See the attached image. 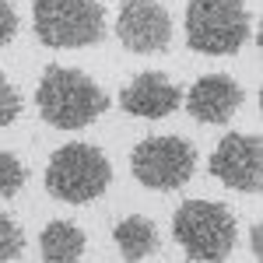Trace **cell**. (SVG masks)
<instances>
[{
  "mask_svg": "<svg viewBox=\"0 0 263 263\" xmlns=\"http://www.w3.org/2000/svg\"><path fill=\"white\" fill-rule=\"evenodd\" d=\"M39 116L57 130H81L109 109V95L74 67H46L35 88Z\"/></svg>",
  "mask_w": 263,
  "mask_h": 263,
  "instance_id": "1",
  "label": "cell"
},
{
  "mask_svg": "<svg viewBox=\"0 0 263 263\" xmlns=\"http://www.w3.org/2000/svg\"><path fill=\"white\" fill-rule=\"evenodd\" d=\"M172 235L176 242L186 249L190 260H203V263H218L228 260L239 228L232 211L218 200H186L172 218Z\"/></svg>",
  "mask_w": 263,
  "mask_h": 263,
  "instance_id": "2",
  "label": "cell"
},
{
  "mask_svg": "<svg viewBox=\"0 0 263 263\" xmlns=\"http://www.w3.org/2000/svg\"><path fill=\"white\" fill-rule=\"evenodd\" d=\"M249 11L242 0H190L186 46L203 57H232L249 39Z\"/></svg>",
  "mask_w": 263,
  "mask_h": 263,
  "instance_id": "3",
  "label": "cell"
},
{
  "mask_svg": "<svg viewBox=\"0 0 263 263\" xmlns=\"http://www.w3.org/2000/svg\"><path fill=\"white\" fill-rule=\"evenodd\" d=\"M32 25L49 49H84L105 39V7L99 0H35Z\"/></svg>",
  "mask_w": 263,
  "mask_h": 263,
  "instance_id": "4",
  "label": "cell"
},
{
  "mask_svg": "<svg viewBox=\"0 0 263 263\" xmlns=\"http://www.w3.org/2000/svg\"><path fill=\"white\" fill-rule=\"evenodd\" d=\"M112 182V165L91 144H67L46 165V190L63 203H91Z\"/></svg>",
  "mask_w": 263,
  "mask_h": 263,
  "instance_id": "5",
  "label": "cell"
},
{
  "mask_svg": "<svg viewBox=\"0 0 263 263\" xmlns=\"http://www.w3.org/2000/svg\"><path fill=\"white\" fill-rule=\"evenodd\" d=\"M130 172L147 190H179L197 172V147L182 137H144L130 151Z\"/></svg>",
  "mask_w": 263,
  "mask_h": 263,
  "instance_id": "6",
  "label": "cell"
},
{
  "mask_svg": "<svg viewBox=\"0 0 263 263\" xmlns=\"http://www.w3.org/2000/svg\"><path fill=\"white\" fill-rule=\"evenodd\" d=\"M211 172L221 179L228 190L239 193H260L263 190V137L253 134H228L214 155H211Z\"/></svg>",
  "mask_w": 263,
  "mask_h": 263,
  "instance_id": "7",
  "label": "cell"
},
{
  "mask_svg": "<svg viewBox=\"0 0 263 263\" xmlns=\"http://www.w3.org/2000/svg\"><path fill=\"white\" fill-rule=\"evenodd\" d=\"M116 35L134 53H162L172 39V18L158 0H126L116 18Z\"/></svg>",
  "mask_w": 263,
  "mask_h": 263,
  "instance_id": "8",
  "label": "cell"
},
{
  "mask_svg": "<svg viewBox=\"0 0 263 263\" xmlns=\"http://www.w3.org/2000/svg\"><path fill=\"white\" fill-rule=\"evenodd\" d=\"M179 88L165 78L162 70H147V74H137L134 81L120 91V105L123 112L130 116H141V120H165L179 109Z\"/></svg>",
  "mask_w": 263,
  "mask_h": 263,
  "instance_id": "9",
  "label": "cell"
},
{
  "mask_svg": "<svg viewBox=\"0 0 263 263\" xmlns=\"http://www.w3.org/2000/svg\"><path fill=\"white\" fill-rule=\"evenodd\" d=\"M239 105H242V88L228 74H207L186 95V112L197 123H228Z\"/></svg>",
  "mask_w": 263,
  "mask_h": 263,
  "instance_id": "10",
  "label": "cell"
},
{
  "mask_svg": "<svg viewBox=\"0 0 263 263\" xmlns=\"http://www.w3.org/2000/svg\"><path fill=\"white\" fill-rule=\"evenodd\" d=\"M116 249L123 253V260L137 263V260H151L158 253V228L151 224V218L144 214H130L112 228Z\"/></svg>",
  "mask_w": 263,
  "mask_h": 263,
  "instance_id": "11",
  "label": "cell"
},
{
  "mask_svg": "<svg viewBox=\"0 0 263 263\" xmlns=\"http://www.w3.org/2000/svg\"><path fill=\"white\" fill-rule=\"evenodd\" d=\"M39 246H42V260H49V263H78L84 256L88 239H84V232L74 221H49L46 228H42Z\"/></svg>",
  "mask_w": 263,
  "mask_h": 263,
  "instance_id": "12",
  "label": "cell"
},
{
  "mask_svg": "<svg viewBox=\"0 0 263 263\" xmlns=\"http://www.w3.org/2000/svg\"><path fill=\"white\" fill-rule=\"evenodd\" d=\"M21 253H25V232L7 214H0V263L18 260Z\"/></svg>",
  "mask_w": 263,
  "mask_h": 263,
  "instance_id": "13",
  "label": "cell"
},
{
  "mask_svg": "<svg viewBox=\"0 0 263 263\" xmlns=\"http://www.w3.org/2000/svg\"><path fill=\"white\" fill-rule=\"evenodd\" d=\"M25 165L14 158V155H7V151H0V197H14L21 186H25Z\"/></svg>",
  "mask_w": 263,
  "mask_h": 263,
  "instance_id": "14",
  "label": "cell"
},
{
  "mask_svg": "<svg viewBox=\"0 0 263 263\" xmlns=\"http://www.w3.org/2000/svg\"><path fill=\"white\" fill-rule=\"evenodd\" d=\"M21 112V95L11 88V81L0 74V126H11Z\"/></svg>",
  "mask_w": 263,
  "mask_h": 263,
  "instance_id": "15",
  "label": "cell"
},
{
  "mask_svg": "<svg viewBox=\"0 0 263 263\" xmlns=\"http://www.w3.org/2000/svg\"><path fill=\"white\" fill-rule=\"evenodd\" d=\"M14 35H18V14L7 0H0V46H7Z\"/></svg>",
  "mask_w": 263,
  "mask_h": 263,
  "instance_id": "16",
  "label": "cell"
},
{
  "mask_svg": "<svg viewBox=\"0 0 263 263\" xmlns=\"http://www.w3.org/2000/svg\"><path fill=\"white\" fill-rule=\"evenodd\" d=\"M249 242H253V253H256V260H260V256H263V228H260V224L253 228V235H249Z\"/></svg>",
  "mask_w": 263,
  "mask_h": 263,
  "instance_id": "17",
  "label": "cell"
}]
</instances>
